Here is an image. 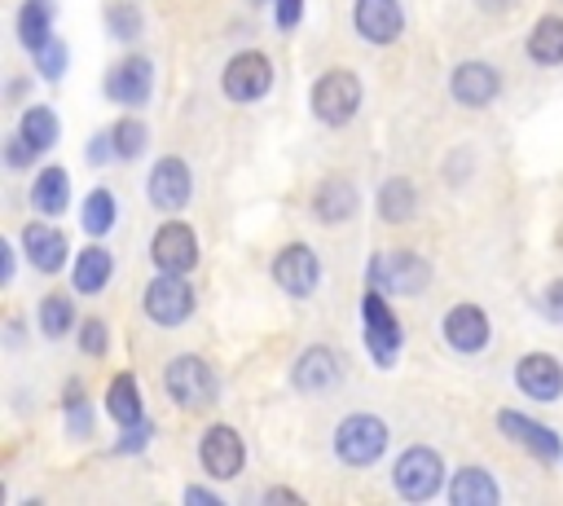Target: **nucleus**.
<instances>
[{
	"label": "nucleus",
	"instance_id": "393cba45",
	"mask_svg": "<svg viewBox=\"0 0 563 506\" xmlns=\"http://www.w3.org/2000/svg\"><path fill=\"white\" fill-rule=\"evenodd\" d=\"M110 273H114V255H110L106 246H84V251L75 255V290H79V295L101 290V286L110 282Z\"/></svg>",
	"mask_w": 563,
	"mask_h": 506
},
{
	"label": "nucleus",
	"instance_id": "7ed1b4c3",
	"mask_svg": "<svg viewBox=\"0 0 563 506\" xmlns=\"http://www.w3.org/2000/svg\"><path fill=\"white\" fill-rule=\"evenodd\" d=\"M361 106V79L352 70H325L312 84V114L330 128H343Z\"/></svg>",
	"mask_w": 563,
	"mask_h": 506
},
{
	"label": "nucleus",
	"instance_id": "f257e3e1",
	"mask_svg": "<svg viewBox=\"0 0 563 506\" xmlns=\"http://www.w3.org/2000/svg\"><path fill=\"white\" fill-rule=\"evenodd\" d=\"M431 282V264L413 251H378L369 260V286L383 295H418Z\"/></svg>",
	"mask_w": 563,
	"mask_h": 506
},
{
	"label": "nucleus",
	"instance_id": "473e14b6",
	"mask_svg": "<svg viewBox=\"0 0 563 506\" xmlns=\"http://www.w3.org/2000/svg\"><path fill=\"white\" fill-rule=\"evenodd\" d=\"M66 431L79 436V440L92 431V414H88V400H84V387L79 383L66 387Z\"/></svg>",
	"mask_w": 563,
	"mask_h": 506
},
{
	"label": "nucleus",
	"instance_id": "c9c22d12",
	"mask_svg": "<svg viewBox=\"0 0 563 506\" xmlns=\"http://www.w3.org/2000/svg\"><path fill=\"white\" fill-rule=\"evenodd\" d=\"M106 343H110L106 321H101V317H88V321L79 326V348H84L88 356H101V352H106Z\"/></svg>",
	"mask_w": 563,
	"mask_h": 506
},
{
	"label": "nucleus",
	"instance_id": "5701e85b",
	"mask_svg": "<svg viewBox=\"0 0 563 506\" xmlns=\"http://www.w3.org/2000/svg\"><path fill=\"white\" fill-rule=\"evenodd\" d=\"M31 202H35V211H44V216H62L66 202H70V176H66L62 167H44V172L35 176V185H31Z\"/></svg>",
	"mask_w": 563,
	"mask_h": 506
},
{
	"label": "nucleus",
	"instance_id": "4c0bfd02",
	"mask_svg": "<svg viewBox=\"0 0 563 506\" xmlns=\"http://www.w3.org/2000/svg\"><path fill=\"white\" fill-rule=\"evenodd\" d=\"M4 154H9V167H26V163H31V154H35V145H31L26 136H9Z\"/></svg>",
	"mask_w": 563,
	"mask_h": 506
},
{
	"label": "nucleus",
	"instance_id": "b1692460",
	"mask_svg": "<svg viewBox=\"0 0 563 506\" xmlns=\"http://www.w3.org/2000/svg\"><path fill=\"white\" fill-rule=\"evenodd\" d=\"M312 211H317V220H325V224H343V220L356 211V189L334 176V180H325V185L317 189Z\"/></svg>",
	"mask_w": 563,
	"mask_h": 506
},
{
	"label": "nucleus",
	"instance_id": "f8f14e48",
	"mask_svg": "<svg viewBox=\"0 0 563 506\" xmlns=\"http://www.w3.org/2000/svg\"><path fill=\"white\" fill-rule=\"evenodd\" d=\"M150 260H154L163 273H189V268L198 264L194 229H189V224H180V220L163 224V229L154 233V242H150Z\"/></svg>",
	"mask_w": 563,
	"mask_h": 506
},
{
	"label": "nucleus",
	"instance_id": "aec40b11",
	"mask_svg": "<svg viewBox=\"0 0 563 506\" xmlns=\"http://www.w3.org/2000/svg\"><path fill=\"white\" fill-rule=\"evenodd\" d=\"M339 383V356L330 348H308L295 361V387L299 392H330Z\"/></svg>",
	"mask_w": 563,
	"mask_h": 506
},
{
	"label": "nucleus",
	"instance_id": "ddd939ff",
	"mask_svg": "<svg viewBox=\"0 0 563 506\" xmlns=\"http://www.w3.org/2000/svg\"><path fill=\"white\" fill-rule=\"evenodd\" d=\"M515 383L528 400H554L563 392V365L550 352H528L515 365Z\"/></svg>",
	"mask_w": 563,
	"mask_h": 506
},
{
	"label": "nucleus",
	"instance_id": "f03ea898",
	"mask_svg": "<svg viewBox=\"0 0 563 506\" xmlns=\"http://www.w3.org/2000/svg\"><path fill=\"white\" fill-rule=\"evenodd\" d=\"M383 449H387V422L374 414H352L334 431V453L347 466H369L383 458Z\"/></svg>",
	"mask_w": 563,
	"mask_h": 506
},
{
	"label": "nucleus",
	"instance_id": "412c9836",
	"mask_svg": "<svg viewBox=\"0 0 563 506\" xmlns=\"http://www.w3.org/2000/svg\"><path fill=\"white\" fill-rule=\"evenodd\" d=\"M449 502H453V506H493V502H497V484H493L488 471L462 466V471L453 475V484H449Z\"/></svg>",
	"mask_w": 563,
	"mask_h": 506
},
{
	"label": "nucleus",
	"instance_id": "37998d69",
	"mask_svg": "<svg viewBox=\"0 0 563 506\" xmlns=\"http://www.w3.org/2000/svg\"><path fill=\"white\" fill-rule=\"evenodd\" d=\"M264 502H299V493H290V488H268Z\"/></svg>",
	"mask_w": 563,
	"mask_h": 506
},
{
	"label": "nucleus",
	"instance_id": "1a4fd4ad",
	"mask_svg": "<svg viewBox=\"0 0 563 506\" xmlns=\"http://www.w3.org/2000/svg\"><path fill=\"white\" fill-rule=\"evenodd\" d=\"M150 84H154V66L141 53H128L106 70V97L119 101V106H145Z\"/></svg>",
	"mask_w": 563,
	"mask_h": 506
},
{
	"label": "nucleus",
	"instance_id": "a878e982",
	"mask_svg": "<svg viewBox=\"0 0 563 506\" xmlns=\"http://www.w3.org/2000/svg\"><path fill=\"white\" fill-rule=\"evenodd\" d=\"M48 22H53V4L48 0H26L22 4V13H18V40L31 48V53H40L53 35H48Z\"/></svg>",
	"mask_w": 563,
	"mask_h": 506
},
{
	"label": "nucleus",
	"instance_id": "6ab92c4d",
	"mask_svg": "<svg viewBox=\"0 0 563 506\" xmlns=\"http://www.w3.org/2000/svg\"><path fill=\"white\" fill-rule=\"evenodd\" d=\"M22 251L40 273H57L66 264V238L53 224H26L22 233Z\"/></svg>",
	"mask_w": 563,
	"mask_h": 506
},
{
	"label": "nucleus",
	"instance_id": "423d86ee",
	"mask_svg": "<svg viewBox=\"0 0 563 506\" xmlns=\"http://www.w3.org/2000/svg\"><path fill=\"white\" fill-rule=\"evenodd\" d=\"M361 317H365V348H369V356L387 370V365L396 361V352H400V321H396V312L387 308V299H383L378 286H369V295H365V304H361Z\"/></svg>",
	"mask_w": 563,
	"mask_h": 506
},
{
	"label": "nucleus",
	"instance_id": "0eeeda50",
	"mask_svg": "<svg viewBox=\"0 0 563 506\" xmlns=\"http://www.w3.org/2000/svg\"><path fill=\"white\" fill-rule=\"evenodd\" d=\"M145 312L158 326H180L194 312V290H189L185 273H158L145 286Z\"/></svg>",
	"mask_w": 563,
	"mask_h": 506
},
{
	"label": "nucleus",
	"instance_id": "ea45409f",
	"mask_svg": "<svg viewBox=\"0 0 563 506\" xmlns=\"http://www.w3.org/2000/svg\"><path fill=\"white\" fill-rule=\"evenodd\" d=\"M123 436H128V440H119V449H123V453H132V449H145V440H150V422H141V427L132 422Z\"/></svg>",
	"mask_w": 563,
	"mask_h": 506
},
{
	"label": "nucleus",
	"instance_id": "72a5a7b5",
	"mask_svg": "<svg viewBox=\"0 0 563 506\" xmlns=\"http://www.w3.org/2000/svg\"><path fill=\"white\" fill-rule=\"evenodd\" d=\"M106 31H110L114 40H136V35H141V9H132V4H110V9H106Z\"/></svg>",
	"mask_w": 563,
	"mask_h": 506
},
{
	"label": "nucleus",
	"instance_id": "20e7f679",
	"mask_svg": "<svg viewBox=\"0 0 563 506\" xmlns=\"http://www.w3.org/2000/svg\"><path fill=\"white\" fill-rule=\"evenodd\" d=\"M391 480H396L400 497H409V502H427V497H435V493H440L444 462H440V453H435V449L413 444V449H405V453L396 458Z\"/></svg>",
	"mask_w": 563,
	"mask_h": 506
},
{
	"label": "nucleus",
	"instance_id": "cd10ccee",
	"mask_svg": "<svg viewBox=\"0 0 563 506\" xmlns=\"http://www.w3.org/2000/svg\"><path fill=\"white\" fill-rule=\"evenodd\" d=\"M413 207H418V194H413V185H409L405 176H396V180H387V185L378 189V216H383L387 224H405V220L413 216Z\"/></svg>",
	"mask_w": 563,
	"mask_h": 506
},
{
	"label": "nucleus",
	"instance_id": "c03bdc74",
	"mask_svg": "<svg viewBox=\"0 0 563 506\" xmlns=\"http://www.w3.org/2000/svg\"><path fill=\"white\" fill-rule=\"evenodd\" d=\"M475 4H479V9H488V13H497V9H506L510 0H475Z\"/></svg>",
	"mask_w": 563,
	"mask_h": 506
},
{
	"label": "nucleus",
	"instance_id": "39448f33",
	"mask_svg": "<svg viewBox=\"0 0 563 506\" xmlns=\"http://www.w3.org/2000/svg\"><path fill=\"white\" fill-rule=\"evenodd\" d=\"M163 387H167V396H172L176 405L198 409V405H211V396H216V374H211V365H207L202 356H176V361H167V370H163Z\"/></svg>",
	"mask_w": 563,
	"mask_h": 506
},
{
	"label": "nucleus",
	"instance_id": "e433bc0d",
	"mask_svg": "<svg viewBox=\"0 0 563 506\" xmlns=\"http://www.w3.org/2000/svg\"><path fill=\"white\" fill-rule=\"evenodd\" d=\"M277 4V13H273V22L282 26V31H290V26H299V18H303V0H273Z\"/></svg>",
	"mask_w": 563,
	"mask_h": 506
},
{
	"label": "nucleus",
	"instance_id": "bb28decb",
	"mask_svg": "<svg viewBox=\"0 0 563 506\" xmlns=\"http://www.w3.org/2000/svg\"><path fill=\"white\" fill-rule=\"evenodd\" d=\"M528 57L541 66H559L563 62V18H541L528 35Z\"/></svg>",
	"mask_w": 563,
	"mask_h": 506
},
{
	"label": "nucleus",
	"instance_id": "79ce46f5",
	"mask_svg": "<svg viewBox=\"0 0 563 506\" xmlns=\"http://www.w3.org/2000/svg\"><path fill=\"white\" fill-rule=\"evenodd\" d=\"M185 502H198V506H220V497H216L211 488H198V484H194V488H185Z\"/></svg>",
	"mask_w": 563,
	"mask_h": 506
},
{
	"label": "nucleus",
	"instance_id": "f704fd0d",
	"mask_svg": "<svg viewBox=\"0 0 563 506\" xmlns=\"http://www.w3.org/2000/svg\"><path fill=\"white\" fill-rule=\"evenodd\" d=\"M66 53H70V48H66L62 40H48V44L35 53L40 75H44V79H57V75H62V66H66Z\"/></svg>",
	"mask_w": 563,
	"mask_h": 506
},
{
	"label": "nucleus",
	"instance_id": "2eb2a0df",
	"mask_svg": "<svg viewBox=\"0 0 563 506\" xmlns=\"http://www.w3.org/2000/svg\"><path fill=\"white\" fill-rule=\"evenodd\" d=\"M356 18V31L369 40V44H391L405 26V13H400V0H356L352 9Z\"/></svg>",
	"mask_w": 563,
	"mask_h": 506
},
{
	"label": "nucleus",
	"instance_id": "7c9ffc66",
	"mask_svg": "<svg viewBox=\"0 0 563 506\" xmlns=\"http://www.w3.org/2000/svg\"><path fill=\"white\" fill-rule=\"evenodd\" d=\"M110 224H114V194L110 189H92L88 202H84V233L101 238Z\"/></svg>",
	"mask_w": 563,
	"mask_h": 506
},
{
	"label": "nucleus",
	"instance_id": "58836bf2",
	"mask_svg": "<svg viewBox=\"0 0 563 506\" xmlns=\"http://www.w3.org/2000/svg\"><path fill=\"white\" fill-rule=\"evenodd\" d=\"M545 317L550 321H563V277L545 286Z\"/></svg>",
	"mask_w": 563,
	"mask_h": 506
},
{
	"label": "nucleus",
	"instance_id": "9d476101",
	"mask_svg": "<svg viewBox=\"0 0 563 506\" xmlns=\"http://www.w3.org/2000/svg\"><path fill=\"white\" fill-rule=\"evenodd\" d=\"M242 458H246V449H242V436H238L233 427L216 422V427L202 431L198 462H202L207 475H216V480H233V475L242 471Z\"/></svg>",
	"mask_w": 563,
	"mask_h": 506
},
{
	"label": "nucleus",
	"instance_id": "c756f323",
	"mask_svg": "<svg viewBox=\"0 0 563 506\" xmlns=\"http://www.w3.org/2000/svg\"><path fill=\"white\" fill-rule=\"evenodd\" d=\"M70 326H75L70 299H66V295H44V299H40V330H44L48 339H62Z\"/></svg>",
	"mask_w": 563,
	"mask_h": 506
},
{
	"label": "nucleus",
	"instance_id": "4be33fe9",
	"mask_svg": "<svg viewBox=\"0 0 563 506\" xmlns=\"http://www.w3.org/2000/svg\"><path fill=\"white\" fill-rule=\"evenodd\" d=\"M106 414H110L119 427L145 422V414H141V392H136V378H132V374H114V378H110V387H106Z\"/></svg>",
	"mask_w": 563,
	"mask_h": 506
},
{
	"label": "nucleus",
	"instance_id": "9b49d317",
	"mask_svg": "<svg viewBox=\"0 0 563 506\" xmlns=\"http://www.w3.org/2000/svg\"><path fill=\"white\" fill-rule=\"evenodd\" d=\"M317 277H321V264H317V255H312L303 242H290V246H282V251L273 255V282H277L286 295L303 299V295L317 286Z\"/></svg>",
	"mask_w": 563,
	"mask_h": 506
},
{
	"label": "nucleus",
	"instance_id": "6e6552de",
	"mask_svg": "<svg viewBox=\"0 0 563 506\" xmlns=\"http://www.w3.org/2000/svg\"><path fill=\"white\" fill-rule=\"evenodd\" d=\"M220 88L229 101H260L268 88H273V66L264 53H238L229 57L224 75H220Z\"/></svg>",
	"mask_w": 563,
	"mask_h": 506
},
{
	"label": "nucleus",
	"instance_id": "4468645a",
	"mask_svg": "<svg viewBox=\"0 0 563 506\" xmlns=\"http://www.w3.org/2000/svg\"><path fill=\"white\" fill-rule=\"evenodd\" d=\"M189 189H194V176H189V167L180 158L154 163V172H150V202L158 211H180L189 202Z\"/></svg>",
	"mask_w": 563,
	"mask_h": 506
},
{
	"label": "nucleus",
	"instance_id": "2f4dec72",
	"mask_svg": "<svg viewBox=\"0 0 563 506\" xmlns=\"http://www.w3.org/2000/svg\"><path fill=\"white\" fill-rule=\"evenodd\" d=\"M110 136H114V158H136L145 150V123L141 119H119L110 128Z\"/></svg>",
	"mask_w": 563,
	"mask_h": 506
},
{
	"label": "nucleus",
	"instance_id": "a19ab883",
	"mask_svg": "<svg viewBox=\"0 0 563 506\" xmlns=\"http://www.w3.org/2000/svg\"><path fill=\"white\" fill-rule=\"evenodd\" d=\"M106 150L114 154V136H97V141L88 145V163H101V158H106Z\"/></svg>",
	"mask_w": 563,
	"mask_h": 506
},
{
	"label": "nucleus",
	"instance_id": "f3484780",
	"mask_svg": "<svg viewBox=\"0 0 563 506\" xmlns=\"http://www.w3.org/2000/svg\"><path fill=\"white\" fill-rule=\"evenodd\" d=\"M444 339H449V348H457V352H479V348L488 343V317H484V308H475V304H453V308L444 312Z\"/></svg>",
	"mask_w": 563,
	"mask_h": 506
},
{
	"label": "nucleus",
	"instance_id": "c85d7f7f",
	"mask_svg": "<svg viewBox=\"0 0 563 506\" xmlns=\"http://www.w3.org/2000/svg\"><path fill=\"white\" fill-rule=\"evenodd\" d=\"M18 136H26L35 145V154L48 150L57 141V114L48 106H26L22 110V123H18Z\"/></svg>",
	"mask_w": 563,
	"mask_h": 506
},
{
	"label": "nucleus",
	"instance_id": "a211bd4d",
	"mask_svg": "<svg viewBox=\"0 0 563 506\" xmlns=\"http://www.w3.org/2000/svg\"><path fill=\"white\" fill-rule=\"evenodd\" d=\"M497 70L493 66H484V62H462L457 70H453V79H449V92H453V101H462V106H488L493 97H497Z\"/></svg>",
	"mask_w": 563,
	"mask_h": 506
},
{
	"label": "nucleus",
	"instance_id": "dca6fc26",
	"mask_svg": "<svg viewBox=\"0 0 563 506\" xmlns=\"http://www.w3.org/2000/svg\"><path fill=\"white\" fill-rule=\"evenodd\" d=\"M497 422H501V431L515 440V444H523L532 458H541V462H554L559 458V436L545 427V422H532V418H523V414H515V409H501L497 414Z\"/></svg>",
	"mask_w": 563,
	"mask_h": 506
},
{
	"label": "nucleus",
	"instance_id": "a18cd8bd",
	"mask_svg": "<svg viewBox=\"0 0 563 506\" xmlns=\"http://www.w3.org/2000/svg\"><path fill=\"white\" fill-rule=\"evenodd\" d=\"M251 4H264V0H251Z\"/></svg>",
	"mask_w": 563,
	"mask_h": 506
}]
</instances>
